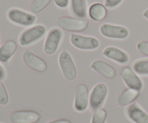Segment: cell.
Wrapping results in <instances>:
<instances>
[{
    "label": "cell",
    "mask_w": 148,
    "mask_h": 123,
    "mask_svg": "<svg viewBox=\"0 0 148 123\" xmlns=\"http://www.w3.org/2000/svg\"><path fill=\"white\" fill-rule=\"evenodd\" d=\"M107 118V112L104 109H98L94 112L92 123H105Z\"/></svg>",
    "instance_id": "obj_22"
},
{
    "label": "cell",
    "mask_w": 148,
    "mask_h": 123,
    "mask_svg": "<svg viewBox=\"0 0 148 123\" xmlns=\"http://www.w3.org/2000/svg\"><path fill=\"white\" fill-rule=\"evenodd\" d=\"M62 37V33L59 29L53 28L49 32L44 43V51L46 54L52 55L56 53Z\"/></svg>",
    "instance_id": "obj_10"
},
{
    "label": "cell",
    "mask_w": 148,
    "mask_h": 123,
    "mask_svg": "<svg viewBox=\"0 0 148 123\" xmlns=\"http://www.w3.org/2000/svg\"><path fill=\"white\" fill-rule=\"evenodd\" d=\"M9 94L4 84L0 81V105H6L9 102Z\"/></svg>",
    "instance_id": "obj_23"
},
{
    "label": "cell",
    "mask_w": 148,
    "mask_h": 123,
    "mask_svg": "<svg viewBox=\"0 0 148 123\" xmlns=\"http://www.w3.org/2000/svg\"><path fill=\"white\" fill-rule=\"evenodd\" d=\"M89 101V90L84 84L77 86L75 94V108L78 112H83L87 109Z\"/></svg>",
    "instance_id": "obj_11"
},
{
    "label": "cell",
    "mask_w": 148,
    "mask_h": 123,
    "mask_svg": "<svg viewBox=\"0 0 148 123\" xmlns=\"http://www.w3.org/2000/svg\"><path fill=\"white\" fill-rule=\"evenodd\" d=\"M0 123H1V122H0Z\"/></svg>",
    "instance_id": "obj_30"
},
{
    "label": "cell",
    "mask_w": 148,
    "mask_h": 123,
    "mask_svg": "<svg viewBox=\"0 0 148 123\" xmlns=\"http://www.w3.org/2000/svg\"><path fill=\"white\" fill-rule=\"evenodd\" d=\"M46 33V27L43 25H36L25 30L20 37V44L27 46L41 38Z\"/></svg>",
    "instance_id": "obj_5"
},
{
    "label": "cell",
    "mask_w": 148,
    "mask_h": 123,
    "mask_svg": "<svg viewBox=\"0 0 148 123\" xmlns=\"http://www.w3.org/2000/svg\"><path fill=\"white\" fill-rule=\"evenodd\" d=\"M72 7L77 17L79 18L86 17L87 9L85 0H72Z\"/></svg>",
    "instance_id": "obj_19"
},
{
    "label": "cell",
    "mask_w": 148,
    "mask_h": 123,
    "mask_svg": "<svg viewBox=\"0 0 148 123\" xmlns=\"http://www.w3.org/2000/svg\"><path fill=\"white\" fill-rule=\"evenodd\" d=\"M59 63L62 73L68 81H73L76 79L77 68L71 55L67 51H62L59 56Z\"/></svg>",
    "instance_id": "obj_1"
},
{
    "label": "cell",
    "mask_w": 148,
    "mask_h": 123,
    "mask_svg": "<svg viewBox=\"0 0 148 123\" xmlns=\"http://www.w3.org/2000/svg\"><path fill=\"white\" fill-rule=\"evenodd\" d=\"M121 75L124 83L129 86V88L136 89L140 92L143 89V82L132 69L130 67L124 68L121 71Z\"/></svg>",
    "instance_id": "obj_12"
},
{
    "label": "cell",
    "mask_w": 148,
    "mask_h": 123,
    "mask_svg": "<svg viewBox=\"0 0 148 123\" xmlns=\"http://www.w3.org/2000/svg\"><path fill=\"white\" fill-rule=\"evenodd\" d=\"M137 48L141 53L148 56V41L143 40L137 43Z\"/></svg>",
    "instance_id": "obj_24"
},
{
    "label": "cell",
    "mask_w": 148,
    "mask_h": 123,
    "mask_svg": "<svg viewBox=\"0 0 148 123\" xmlns=\"http://www.w3.org/2000/svg\"><path fill=\"white\" fill-rule=\"evenodd\" d=\"M127 114L134 123H148V115L137 104L130 105Z\"/></svg>",
    "instance_id": "obj_15"
},
{
    "label": "cell",
    "mask_w": 148,
    "mask_h": 123,
    "mask_svg": "<svg viewBox=\"0 0 148 123\" xmlns=\"http://www.w3.org/2000/svg\"><path fill=\"white\" fill-rule=\"evenodd\" d=\"M108 94V87L103 83H99L92 89L90 96V107L94 110H97L103 104Z\"/></svg>",
    "instance_id": "obj_4"
},
{
    "label": "cell",
    "mask_w": 148,
    "mask_h": 123,
    "mask_svg": "<svg viewBox=\"0 0 148 123\" xmlns=\"http://www.w3.org/2000/svg\"><path fill=\"white\" fill-rule=\"evenodd\" d=\"M23 60L26 66L38 72H43L47 69L46 61L29 50H26L24 52Z\"/></svg>",
    "instance_id": "obj_9"
},
{
    "label": "cell",
    "mask_w": 148,
    "mask_h": 123,
    "mask_svg": "<svg viewBox=\"0 0 148 123\" xmlns=\"http://www.w3.org/2000/svg\"><path fill=\"white\" fill-rule=\"evenodd\" d=\"M144 17H145V18L147 19V20H148V9H147V10H146L145 11Z\"/></svg>",
    "instance_id": "obj_29"
},
{
    "label": "cell",
    "mask_w": 148,
    "mask_h": 123,
    "mask_svg": "<svg viewBox=\"0 0 148 123\" xmlns=\"http://www.w3.org/2000/svg\"><path fill=\"white\" fill-rule=\"evenodd\" d=\"M140 95V91L133 89H129L124 90L117 98L116 102L119 106L124 107L129 104L134 102Z\"/></svg>",
    "instance_id": "obj_17"
},
{
    "label": "cell",
    "mask_w": 148,
    "mask_h": 123,
    "mask_svg": "<svg viewBox=\"0 0 148 123\" xmlns=\"http://www.w3.org/2000/svg\"><path fill=\"white\" fill-rule=\"evenodd\" d=\"M100 32L104 37L119 40L127 38L129 35V31L126 27L107 23L100 27Z\"/></svg>",
    "instance_id": "obj_6"
},
{
    "label": "cell",
    "mask_w": 148,
    "mask_h": 123,
    "mask_svg": "<svg viewBox=\"0 0 148 123\" xmlns=\"http://www.w3.org/2000/svg\"><path fill=\"white\" fill-rule=\"evenodd\" d=\"M107 14L106 8L101 3H95L90 7L89 15L94 21H102L107 17Z\"/></svg>",
    "instance_id": "obj_18"
},
{
    "label": "cell",
    "mask_w": 148,
    "mask_h": 123,
    "mask_svg": "<svg viewBox=\"0 0 148 123\" xmlns=\"http://www.w3.org/2000/svg\"><path fill=\"white\" fill-rule=\"evenodd\" d=\"M58 24L61 28L66 31L82 32L88 28L89 21L85 19L62 17L58 20Z\"/></svg>",
    "instance_id": "obj_2"
},
{
    "label": "cell",
    "mask_w": 148,
    "mask_h": 123,
    "mask_svg": "<svg viewBox=\"0 0 148 123\" xmlns=\"http://www.w3.org/2000/svg\"><path fill=\"white\" fill-rule=\"evenodd\" d=\"M122 0H105V5L108 8H114L117 7Z\"/></svg>",
    "instance_id": "obj_25"
},
{
    "label": "cell",
    "mask_w": 148,
    "mask_h": 123,
    "mask_svg": "<svg viewBox=\"0 0 148 123\" xmlns=\"http://www.w3.org/2000/svg\"><path fill=\"white\" fill-rule=\"evenodd\" d=\"M91 69L107 79H114L116 76L115 69L106 62L101 60H96L91 64Z\"/></svg>",
    "instance_id": "obj_13"
},
{
    "label": "cell",
    "mask_w": 148,
    "mask_h": 123,
    "mask_svg": "<svg viewBox=\"0 0 148 123\" xmlns=\"http://www.w3.org/2000/svg\"><path fill=\"white\" fill-rule=\"evenodd\" d=\"M17 46L15 41L7 40L0 47V62L6 63L15 53Z\"/></svg>",
    "instance_id": "obj_16"
},
{
    "label": "cell",
    "mask_w": 148,
    "mask_h": 123,
    "mask_svg": "<svg viewBox=\"0 0 148 123\" xmlns=\"http://www.w3.org/2000/svg\"><path fill=\"white\" fill-rule=\"evenodd\" d=\"M8 17L12 22L23 26H30L36 22V17L33 14L17 9H12L8 13Z\"/></svg>",
    "instance_id": "obj_8"
},
{
    "label": "cell",
    "mask_w": 148,
    "mask_h": 123,
    "mask_svg": "<svg viewBox=\"0 0 148 123\" xmlns=\"http://www.w3.org/2000/svg\"><path fill=\"white\" fill-rule=\"evenodd\" d=\"M4 76H5V72H4V69L0 66V80L4 79Z\"/></svg>",
    "instance_id": "obj_28"
},
{
    "label": "cell",
    "mask_w": 148,
    "mask_h": 123,
    "mask_svg": "<svg viewBox=\"0 0 148 123\" xmlns=\"http://www.w3.org/2000/svg\"><path fill=\"white\" fill-rule=\"evenodd\" d=\"M70 42L74 47L80 50H95L99 46V42L93 37L72 34Z\"/></svg>",
    "instance_id": "obj_3"
},
{
    "label": "cell",
    "mask_w": 148,
    "mask_h": 123,
    "mask_svg": "<svg viewBox=\"0 0 148 123\" xmlns=\"http://www.w3.org/2000/svg\"><path fill=\"white\" fill-rule=\"evenodd\" d=\"M48 123H72L69 120H53L50 121Z\"/></svg>",
    "instance_id": "obj_27"
},
{
    "label": "cell",
    "mask_w": 148,
    "mask_h": 123,
    "mask_svg": "<svg viewBox=\"0 0 148 123\" xmlns=\"http://www.w3.org/2000/svg\"><path fill=\"white\" fill-rule=\"evenodd\" d=\"M55 4L60 8H66L69 4V0H53Z\"/></svg>",
    "instance_id": "obj_26"
},
{
    "label": "cell",
    "mask_w": 148,
    "mask_h": 123,
    "mask_svg": "<svg viewBox=\"0 0 148 123\" xmlns=\"http://www.w3.org/2000/svg\"><path fill=\"white\" fill-rule=\"evenodd\" d=\"M137 73L143 76H148V60H141L136 62L133 66Z\"/></svg>",
    "instance_id": "obj_20"
},
{
    "label": "cell",
    "mask_w": 148,
    "mask_h": 123,
    "mask_svg": "<svg viewBox=\"0 0 148 123\" xmlns=\"http://www.w3.org/2000/svg\"><path fill=\"white\" fill-rule=\"evenodd\" d=\"M51 0H34L31 4V11L33 13L40 12L49 6Z\"/></svg>",
    "instance_id": "obj_21"
},
{
    "label": "cell",
    "mask_w": 148,
    "mask_h": 123,
    "mask_svg": "<svg viewBox=\"0 0 148 123\" xmlns=\"http://www.w3.org/2000/svg\"><path fill=\"white\" fill-rule=\"evenodd\" d=\"M103 55L108 58L111 59L114 61L121 64H126L130 60L129 56L119 48L109 46L104 49Z\"/></svg>",
    "instance_id": "obj_14"
},
{
    "label": "cell",
    "mask_w": 148,
    "mask_h": 123,
    "mask_svg": "<svg viewBox=\"0 0 148 123\" xmlns=\"http://www.w3.org/2000/svg\"><path fill=\"white\" fill-rule=\"evenodd\" d=\"M40 119V114L32 110L15 111L10 116V121L13 123H37Z\"/></svg>",
    "instance_id": "obj_7"
}]
</instances>
